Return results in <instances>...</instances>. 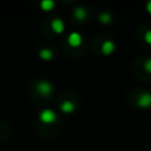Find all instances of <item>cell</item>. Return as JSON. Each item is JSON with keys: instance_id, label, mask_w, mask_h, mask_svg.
Listing matches in <instances>:
<instances>
[{"instance_id": "5", "label": "cell", "mask_w": 151, "mask_h": 151, "mask_svg": "<svg viewBox=\"0 0 151 151\" xmlns=\"http://www.w3.org/2000/svg\"><path fill=\"white\" fill-rule=\"evenodd\" d=\"M51 27H52L53 32H55V33H61V32L64 31V28H65V24H64V21H63L61 19L57 18V19L52 20Z\"/></svg>"}, {"instance_id": "7", "label": "cell", "mask_w": 151, "mask_h": 151, "mask_svg": "<svg viewBox=\"0 0 151 151\" xmlns=\"http://www.w3.org/2000/svg\"><path fill=\"white\" fill-rule=\"evenodd\" d=\"M114 47H116V45L112 40H106V41H104V44L101 46V52L104 54H111L114 51Z\"/></svg>"}, {"instance_id": "1", "label": "cell", "mask_w": 151, "mask_h": 151, "mask_svg": "<svg viewBox=\"0 0 151 151\" xmlns=\"http://www.w3.org/2000/svg\"><path fill=\"white\" fill-rule=\"evenodd\" d=\"M39 119L44 124H53L58 119V116H57V113L53 110H51V109H44L39 113Z\"/></svg>"}, {"instance_id": "10", "label": "cell", "mask_w": 151, "mask_h": 151, "mask_svg": "<svg viewBox=\"0 0 151 151\" xmlns=\"http://www.w3.org/2000/svg\"><path fill=\"white\" fill-rule=\"evenodd\" d=\"M55 2L53 0H42L40 2V7L44 9V11H52L53 7H54Z\"/></svg>"}, {"instance_id": "12", "label": "cell", "mask_w": 151, "mask_h": 151, "mask_svg": "<svg viewBox=\"0 0 151 151\" xmlns=\"http://www.w3.org/2000/svg\"><path fill=\"white\" fill-rule=\"evenodd\" d=\"M144 70H145L147 73L151 74V58H149V59L145 60V63H144Z\"/></svg>"}, {"instance_id": "11", "label": "cell", "mask_w": 151, "mask_h": 151, "mask_svg": "<svg viewBox=\"0 0 151 151\" xmlns=\"http://www.w3.org/2000/svg\"><path fill=\"white\" fill-rule=\"evenodd\" d=\"M112 20V17L110 13H106V12H103L99 14V21L101 24H109L110 21Z\"/></svg>"}, {"instance_id": "9", "label": "cell", "mask_w": 151, "mask_h": 151, "mask_svg": "<svg viewBox=\"0 0 151 151\" xmlns=\"http://www.w3.org/2000/svg\"><path fill=\"white\" fill-rule=\"evenodd\" d=\"M39 57L42 60H51L53 58V52L48 48H42V50L39 51Z\"/></svg>"}, {"instance_id": "13", "label": "cell", "mask_w": 151, "mask_h": 151, "mask_svg": "<svg viewBox=\"0 0 151 151\" xmlns=\"http://www.w3.org/2000/svg\"><path fill=\"white\" fill-rule=\"evenodd\" d=\"M144 40H145V42H147L149 45H151V29H147L144 33Z\"/></svg>"}, {"instance_id": "2", "label": "cell", "mask_w": 151, "mask_h": 151, "mask_svg": "<svg viewBox=\"0 0 151 151\" xmlns=\"http://www.w3.org/2000/svg\"><path fill=\"white\" fill-rule=\"evenodd\" d=\"M37 91L41 94V96H50L53 92V86L50 81L47 80H40L37 84Z\"/></svg>"}, {"instance_id": "14", "label": "cell", "mask_w": 151, "mask_h": 151, "mask_svg": "<svg viewBox=\"0 0 151 151\" xmlns=\"http://www.w3.org/2000/svg\"><path fill=\"white\" fill-rule=\"evenodd\" d=\"M146 9H147V12H149V13H151V0L146 4Z\"/></svg>"}, {"instance_id": "3", "label": "cell", "mask_w": 151, "mask_h": 151, "mask_svg": "<svg viewBox=\"0 0 151 151\" xmlns=\"http://www.w3.org/2000/svg\"><path fill=\"white\" fill-rule=\"evenodd\" d=\"M137 104L142 109L150 107L151 106V93L150 92H143L142 94H139V97L137 99Z\"/></svg>"}, {"instance_id": "8", "label": "cell", "mask_w": 151, "mask_h": 151, "mask_svg": "<svg viewBox=\"0 0 151 151\" xmlns=\"http://www.w3.org/2000/svg\"><path fill=\"white\" fill-rule=\"evenodd\" d=\"M73 14H74V17L78 19V20H84L85 18H86V15H87V12H86V9L84 8V7H76L74 8V11H73Z\"/></svg>"}, {"instance_id": "6", "label": "cell", "mask_w": 151, "mask_h": 151, "mask_svg": "<svg viewBox=\"0 0 151 151\" xmlns=\"http://www.w3.org/2000/svg\"><path fill=\"white\" fill-rule=\"evenodd\" d=\"M60 110L64 113H72L76 110V104L71 100H65L60 104Z\"/></svg>"}, {"instance_id": "4", "label": "cell", "mask_w": 151, "mask_h": 151, "mask_svg": "<svg viewBox=\"0 0 151 151\" xmlns=\"http://www.w3.org/2000/svg\"><path fill=\"white\" fill-rule=\"evenodd\" d=\"M67 41H68V44H70L71 46H73V47H78V46L81 45V42H83V38H81L80 33H78V32H72V33L68 34Z\"/></svg>"}]
</instances>
